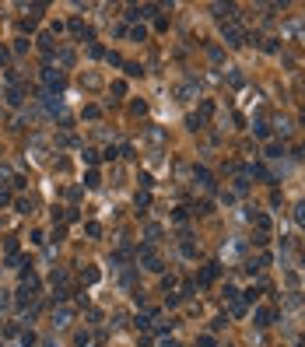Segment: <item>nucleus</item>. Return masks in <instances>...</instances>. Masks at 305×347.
<instances>
[{"mask_svg": "<svg viewBox=\"0 0 305 347\" xmlns=\"http://www.w3.org/2000/svg\"><path fill=\"white\" fill-rule=\"evenodd\" d=\"M53 319H56V326H67V323H71V309H60Z\"/></svg>", "mask_w": 305, "mask_h": 347, "instance_id": "f03ea898", "label": "nucleus"}, {"mask_svg": "<svg viewBox=\"0 0 305 347\" xmlns=\"http://www.w3.org/2000/svg\"><path fill=\"white\" fill-rule=\"evenodd\" d=\"M141 260L148 263V270H161V263H158V256H154V253H151V249H148V246L141 249Z\"/></svg>", "mask_w": 305, "mask_h": 347, "instance_id": "f257e3e1", "label": "nucleus"}]
</instances>
